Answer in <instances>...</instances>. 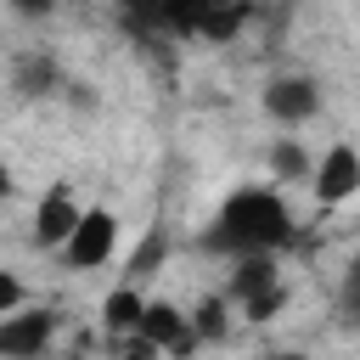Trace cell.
I'll return each mask as SVG.
<instances>
[{
    "label": "cell",
    "instance_id": "cell-1",
    "mask_svg": "<svg viewBox=\"0 0 360 360\" xmlns=\"http://www.w3.org/2000/svg\"><path fill=\"white\" fill-rule=\"evenodd\" d=\"M292 236L298 225L276 186H236L197 231V248L214 259H253V253H281Z\"/></svg>",
    "mask_w": 360,
    "mask_h": 360
},
{
    "label": "cell",
    "instance_id": "cell-2",
    "mask_svg": "<svg viewBox=\"0 0 360 360\" xmlns=\"http://www.w3.org/2000/svg\"><path fill=\"white\" fill-rule=\"evenodd\" d=\"M253 17V0H158V28L169 39H208L225 45Z\"/></svg>",
    "mask_w": 360,
    "mask_h": 360
},
{
    "label": "cell",
    "instance_id": "cell-3",
    "mask_svg": "<svg viewBox=\"0 0 360 360\" xmlns=\"http://www.w3.org/2000/svg\"><path fill=\"white\" fill-rule=\"evenodd\" d=\"M56 326H62V315L45 304H22V309L0 315V360H39L56 343Z\"/></svg>",
    "mask_w": 360,
    "mask_h": 360
},
{
    "label": "cell",
    "instance_id": "cell-4",
    "mask_svg": "<svg viewBox=\"0 0 360 360\" xmlns=\"http://www.w3.org/2000/svg\"><path fill=\"white\" fill-rule=\"evenodd\" d=\"M112 248H118V214L112 208H84L79 225H73V236L56 253H62L68 270H101L112 259Z\"/></svg>",
    "mask_w": 360,
    "mask_h": 360
},
{
    "label": "cell",
    "instance_id": "cell-5",
    "mask_svg": "<svg viewBox=\"0 0 360 360\" xmlns=\"http://www.w3.org/2000/svg\"><path fill=\"white\" fill-rule=\"evenodd\" d=\"M259 107L276 118V124H309L315 112H321V84L309 79V73H276L270 84H264V96H259Z\"/></svg>",
    "mask_w": 360,
    "mask_h": 360
},
{
    "label": "cell",
    "instance_id": "cell-6",
    "mask_svg": "<svg viewBox=\"0 0 360 360\" xmlns=\"http://www.w3.org/2000/svg\"><path fill=\"white\" fill-rule=\"evenodd\" d=\"M309 191H315V202H326V208L349 202V197L360 191V152H354L349 141H332V146H326V152L315 158Z\"/></svg>",
    "mask_w": 360,
    "mask_h": 360
},
{
    "label": "cell",
    "instance_id": "cell-7",
    "mask_svg": "<svg viewBox=\"0 0 360 360\" xmlns=\"http://www.w3.org/2000/svg\"><path fill=\"white\" fill-rule=\"evenodd\" d=\"M141 332H146V338H152L163 354H174V360H186V354H197V349H202V338H197L191 315H186L180 304H169V298H146Z\"/></svg>",
    "mask_w": 360,
    "mask_h": 360
},
{
    "label": "cell",
    "instance_id": "cell-8",
    "mask_svg": "<svg viewBox=\"0 0 360 360\" xmlns=\"http://www.w3.org/2000/svg\"><path fill=\"white\" fill-rule=\"evenodd\" d=\"M79 197H73V186H51L45 197H39V208H34V242L45 248V253H56L68 236H73V225H79Z\"/></svg>",
    "mask_w": 360,
    "mask_h": 360
},
{
    "label": "cell",
    "instance_id": "cell-9",
    "mask_svg": "<svg viewBox=\"0 0 360 360\" xmlns=\"http://www.w3.org/2000/svg\"><path fill=\"white\" fill-rule=\"evenodd\" d=\"M270 292H287L281 287V276H276V253H253V259H231V287H225V298L231 304H259V298H270Z\"/></svg>",
    "mask_w": 360,
    "mask_h": 360
},
{
    "label": "cell",
    "instance_id": "cell-10",
    "mask_svg": "<svg viewBox=\"0 0 360 360\" xmlns=\"http://www.w3.org/2000/svg\"><path fill=\"white\" fill-rule=\"evenodd\" d=\"M141 315H146V292H141L135 281H118V287L101 298V332H107V343L141 332Z\"/></svg>",
    "mask_w": 360,
    "mask_h": 360
},
{
    "label": "cell",
    "instance_id": "cell-11",
    "mask_svg": "<svg viewBox=\"0 0 360 360\" xmlns=\"http://www.w3.org/2000/svg\"><path fill=\"white\" fill-rule=\"evenodd\" d=\"M11 90H17L22 101H39V96H56V90H62V68H56V56H45V51H28V56H17V73H11Z\"/></svg>",
    "mask_w": 360,
    "mask_h": 360
},
{
    "label": "cell",
    "instance_id": "cell-12",
    "mask_svg": "<svg viewBox=\"0 0 360 360\" xmlns=\"http://www.w3.org/2000/svg\"><path fill=\"white\" fill-rule=\"evenodd\" d=\"M163 259H169V225H146V236L135 242V253H129V264H124V281H146V276H158L163 270Z\"/></svg>",
    "mask_w": 360,
    "mask_h": 360
},
{
    "label": "cell",
    "instance_id": "cell-13",
    "mask_svg": "<svg viewBox=\"0 0 360 360\" xmlns=\"http://www.w3.org/2000/svg\"><path fill=\"white\" fill-rule=\"evenodd\" d=\"M309 174H315V158H309L292 135L270 141V180H309Z\"/></svg>",
    "mask_w": 360,
    "mask_h": 360
},
{
    "label": "cell",
    "instance_id": "cell-14",
    "mask_svg": "<svg viewBox=\"0 0 360 360\" xmlns=\"http://www.w3.org/2000/svg\"><path fill=\"white\" fill-rule=\"evenodd\" d=\"M225 309H231V298H225V292H214V298H202V304L191 309V326H197V338H202V343H219V338L231 332V315H225Z\"/></svg>",
    "mask_w": 360,
    "mask_h": 360
},
{
    "label": "cell",
    "instance_id": "cell-15",
    "mask_svg": "<svg viewBox=\"0 0 360 360\" xmlns=\"http://www.w3.org/2000/svg\"><path fill=\"white\" fill-rule=\"evenodd\" d=\"M112 11H118V22H124V34H135V39L163 34V28H158V0H112Z\"/></svg>",
    "mask_w": 360,
    "mask_h": 360
},
{
    "label": "cell",
    "instance_id": "cell-16",
    "mask_svg": "<svg viewBox=\"0 0 360 360\" xmlns=\"http://www.w3.org/2000/svg\"><path fill=\"white\" fill-rule=\"evenodd\" d=\"M22 304H28L22 276H17V270H0V315H11V309H22Z\"/></svg>",
    "mask_w": 360,
    "mask_h": 360
},
{
    "label": "cell",
    "instance_id": "cell-17",
    "mask_svg": "<svg viewBox=\"0 0 360 360\" xmlns=\"http://www.w3.org/2000/svg\"><path fill=\"white\" fill-rule=\"evenodd\" d=\"M343 315L360 321V253L349 259V276H343Z\"/></svg>",
    "mask_w": 360,
    "mask_h": 360
},
{
    "label": "cell",
    "instance_id": "cell-18",
    "mask_svg": "<svg viewBox=\"0 0 360 360\" xmlns=\"http://www.w3.org/2000/svg\"><path fill=\"white\" fill-rule=\"evenodd\" d=\"M6 6H11L22 22H45V17L56 11V0H6Z\"/></svg>",
    "mask_w": 360,
    "mask_h": 360
},
{
    "label": "cell",
    "instance_id": "cell-19",
    "mask_svg": "<svg viewBox=\"0 0 360 360\" xmlns=\"http://www.w3.org/2000/svg\"><path fill=\"white\" fill-rule=\"evenodd\" d=\"M11 191H17V180H11V169L0 163V202H11Z\"/></svg>",
    "mask_w": 360,
    "mask_h": 360
},
{
    "label": "cell",
    "instance_id": "cell-20",
    "mask_svg": "<svg viewBox=\"0 0 360 360\" xmlns=\"http://www.w3.org/2000/svg\"><path fill=\"white\" fill-rule=\"evenodd\" d=\"M264 360H309V354H304V349H270Z\"/></svg>",
    "mask_w": 360,
    "mask_h": 360
}]
</instances>
